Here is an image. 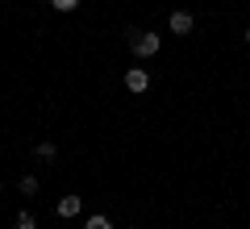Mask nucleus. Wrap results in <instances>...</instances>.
Instances as JSON below:
<instances>
[{
    "mask_svg": "<svg viewBox=\"0 0 250 229\" xmlns=\"http://www.w3.org/2000/svg\"><path fill=\"white\" fill-rule=\"evenodd\" d=\"M129 46H134L138 59H150V54H159L163 38H159V34H146V29H134V34H129Z\"/></svg>",
    "mask_w": 250,
    "mask_h": 229,
    "instance_id": "nucleus-1",
    "label": "nucleus"
},
{
    "mask_svg": "<svg viewBox=\"0 0 250 229\" xmlns=\"http://www.w3.org/2000/svg\"><path fill=\"white\" fill-rule=\"evenodd\" d=\"M125 88H129V92H146V88H150V75H146L142 67H129V71H125Z\"/></svg>",
    "mask_w": 250,
    "mask_h": 229,
    "instance_id": "nucleus-2",
    "label": "nucleus"
},
{
    "mask_svg": "<svg viewBox=\"0 0 250 229\" xmlns=\"http://www.w3.org/2000/svg\"><path fill=\"white\" fill-rule=\"evenodd\" d=\"M192 25H196V21H192V13H188V9L171 13V34H192Z\"/></svg>",
    "mask_w": 250,
    "mask_h": 229,
    "instance_id": "nucleus-3",
    "label": "nucleus"
},
{
    "mask_svg": "<svg viewBox=\"0 0 250 229\" xmlns=\"http://www.w3.org/2000/svg\"><path fill=\"white\" fill-rule=\"evenodd\" d=\"M80 208H83L80 196H62L59 200V217H80Z\"/></svg>",
    "mask_w": 250,
    "mask_h": 229,
    "instance_id": "nucleus-4",
    "label": "nucleus"
},
{
    "mask_svg": "<svg viewBox=\"0 0 250 229\" xmlns=\"http://www.w3.org/2000/svg\"><path fill=\"white\" fill-rule=\"evenodd\" d=\"M34 154H38L42 163H50L54 154H59V150H54V142H38V146H34Z\"/></svg>",
    "mask_w": 250,
    "mask_h": 229,
    "instance_id": "nucleus-5",
    "label": "nucleus"
},
{
    "mask_svg": "<svg viewBox=\"0 0 250 229\" xmlns=\"http://www.w3.org/2000/svg\"><path fill=\"white\" fill-rule=\"evenodd\" d=\"M38 175H21V196H38Z\"/></svg>",
    "mask_w": 250,
    "mask_h": 229,
    "instance_id": "nucleus-6",
    "label": "nucleus"
},
{
    "mask_svg": "<svg viewBox=\"0 0 250 229\" xmlns=\"http://www.w3.org/2000/svg\"><path fill=\"white\" fill-rule=\"evenodd\" d=\"M13 225H17V229H38V221H34V212H25V208H21Z\"/></svg>",
    "mask_w": 250,
    "mask_h": 229,
    "instance_id": "nucleus-7",
    "label": "nucleus"
},
{
    "mask_svg": "<svg viewBox=\"0 0 250 229\" xmlns=\"http://www.w3.org/2000/svg\"><path fill=\"white\" fill-rule=\"evenodd\" d=\"M83 229H113V225H108V217H100V212H96V217L83 221Z\"/></svg>",
    "mask_w": 250,
    "mask_h": 229,
    "instance_id": "nucleus-8",
    "label": "nucleus"
},
{
    "mask_svg": "<svg viewBox=\"0 0 250 229\" xmlns=\"http://www.w3.org/2000/svg\"><path fill=\"white\" fill-rule=\"evenodd\" d=\"M50 4H54L59 13H75V9H80V0H50Z\"/></svg>",
    "mask_w": 250,
    "mask_h": 229,
    "instance_id": "nucleus-9",
    "label": "nucleus"
},
{
    "mask_svg": "<svg viewBox=\"0 0 250 229\" xmlns=\"http://www.w3.org/2000/svg\"><path fill=\"white\" fill-rule=\"evenodd\" d=\"M242 38H246V46H250V25H246V34H242Z\"/></svg>",
    "mask_w": 250,
    "mask_h": 229,
    "instance_id": "nucleus-10",
    "label": "nucleus"
},
{
    "mask_svg": "<svg viewBox=\"0 0 250 229\" xmlns=\"http://www.w3.org/2000/svg\"><path fill=\"white\" fill-rule=\"evenodd\" d=\"M0 192H4V179H0Z\"/></svg>",
    "mask_w": 250,
    "mask_h": 229,
    "instance_id": "nucleus-11",
    "label": "nucleus"
}]
</instances>
